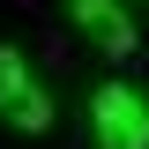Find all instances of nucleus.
<instances>
[{"mask_svg":"<svg viewBox=\"0 0 149 149\" xmlns=\"http://www.w3.org/2000/svg\"><path fill=\"white\" fill-rule=\"evenodd\" d=\"M67 15H74V30L97 52H134V22H127L119 0H67Z\"/></svg>","mask_w":149,"mask_h":149,"instance_id":"obj_3","label":"nucleus"},{"mask_svg":"<svg viewBox=\"0 0 149 149\" xmlns=\"http://www.w3.org/2000/svg\"><path fill=\"white\" fill-rule=\"evenodd\" d=\"M0 119H8L15 134H45L52 127V97L37 90L30 60H22L15 45H0Z\"/></svg>","mask_w":149,"mask_h":149,"instance_id":"obj_1","label":"nucleus"},{"mask_svg":"<svg viewBox=\"0 0 149 149\" xmlns=\"http://www.w3.org/2000/svg\"><path fill=\"white\" fill-rule=\"evenodd\" d=\"M90 127H97V149H149V104L127 82H104L90 97Z\"/></svg>","mask_w":149,"mask_h":149,"instance_id":"obj_2","label":"nucleus"}]
</instances>
